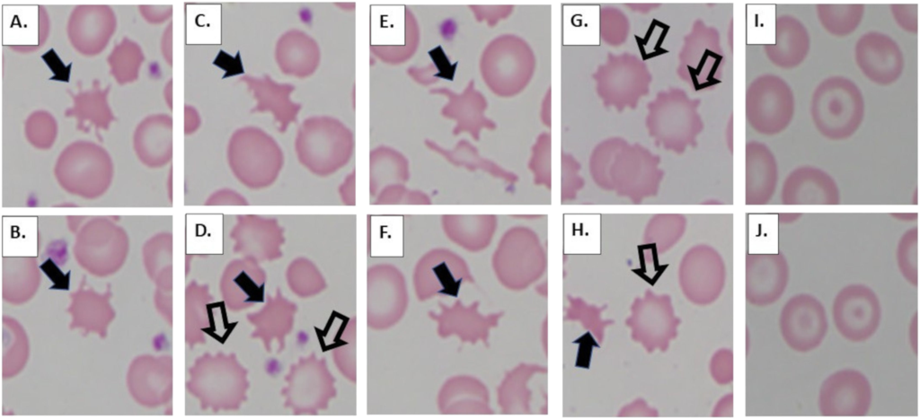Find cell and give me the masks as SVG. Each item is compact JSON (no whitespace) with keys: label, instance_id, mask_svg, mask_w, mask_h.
Returning <instances> with one entry per match:
<instances>
[{"label":"cell","instance_id":"3","mask_svg":"<svg viewBox=\"0 0 920 419\" xmlns=\"http://www.w3.org/2000/svg\"><path fill=\"white\" fill-rule=\"evenodd\" d=\"M745 102L747 120L759 134H780L792 120L793 92L778 75L765 74L753 80L747 89Z\"/></svg>","mask_w":920,"mask_h":419},{"label":"cell","instance_id":"5","mask_svg":"<svg viewBox=\"0 0 920 419\" xmlns=\"http://www.w3.org/2000/svg\"><path fill=\"white\" fill-rule=\"evenodd\" d=\"M778 324L785 344L799 353L818 347L828 329L825 307L809 293L791 297L781 310Z\"/></svg>","mask_w":920,"mask_h":419},{"label":"cell","instance_id":"17","mask_svg":"<svg viewBox=\"0 0 920 419\" xmlns=\"http://www.w3.org/2000/svg\"><path fill=\"white\" fill-rule=\"evenodd\" d=\"M429 54L438 69V73L436 74L435 76L442 77L449 81H452L454 78L456 63L454 65L450 64L440 46L429 51Z\"/></svg>","mask_w":920,"mask_h":419},{"label":"cell","instance_id":"8","mask_svg":"<svg viewBox=\"0 0 920 419\" xmlns=\"http://www.w3.org/2000/svg\"><path fill=\"white\" fill-rule=\"evenodd\" d=\"M857 66L871 82L887 86L901 76L905 60L898 44L880 31L862 34L854 47Z\"/></svg>","mask_w":920,"mask_h":419},{"label":"cell","instance_id":"15","mask_svg":"<svg viewBox=\"0 0 920 419\" xmlns=\"http://www.w3.org/2000/svg\"><path fill=\"white\" fill-rule=\"evenodd\" d=\"M896 259L898 268L904 279L914 286L918 285V227L907 230L900 237Z\"/></svg>","mask_w":920,"mask_h":419},{"label":"cell","instance_id":"14","mask_svg":"<svg viewBox=\"0 0 920 419\" xmlns=\"http://www.w3.org/2000/svg\"><path fill=\"white\" fill-rule=\"evenodd\" d=\"M816 12L821 26L828 33L836 37H845L860 25L864 5L859 3L818 4Z\"/></svg>","mask_w":920,"mask_h":419},{"label":"cell","instance_id":"2","mask_svg":"<svg viewBox=\"0 0 920 419\" xmlns=\"http://www.w3.org/2000/svg\"><path fill=\"white\" fill-rule=\"evenodd\" d=\"M810 116L818 133L834 141L851 137L864 118V100L851 79L834 75L821 81L810 101Z\"/></svg>","mask_w":920,"mask_h":419},{"label":"cell","instance_id":"11","mask_svg":"<svg viewBox=\"0 0 920 419\" xmlns=\"http://www.w3.org/2000/svg\"><path fill=\"white\" fill-rule=\"evenodd\" d=\"M747 205H765L773 197L778 181V166L770 148L764 143L749 141L745 149Z\"/></svg>","mask_w":920,"mask_h":419},{"label":"cell","instance_id":"16","mask_svg":"<svg viewBox=\"0 0 920 419\" xmlns=\"http://www.w3.org/2000/svg\"><path fill=\"white\" fill-rule=\"evenodd\" d=\"M890 12L896 23L903 31L917 33L918 4H892Z\"/></svg>","mask_w":920,"mask_h":419},{"label":"cell","instance_id":"7","mask_svg":"<svg viewBox=\"0 0 920 419\" xmlns=\"http://www.w3.org/2000/svg\"><path fill=\"white\" fill-rule=\"evenodd\" d=\"M789 279V264L782 252L746 255L745 295L751 305L765 307L776 302Z\"/></svg>","mask_w":920,"mask_h":419},{"label":"cell","instance_id":"18","mask_svg":"<svg viewBox=\"0 0 920 419\" xmlns=\"http://www.w3.org/2000/svg\"><path fill=\"white\" fill-rule=\"evenodd\" d=\"M909 342L912 349L917 354V312L912 317L910 327H909Z\"/></svg>","mask_w":920,"mask_h":419},{"label":"cell","instance_id":"4","mask_svg":"<svg viewBox=\"0 0 920 419\" xmlns=\"http://www.w3.org/2000/svg\"><path fill=\"white\" fill-rule=\"evenodd\" d=\"M832 319L838 333L845 339L854 343L866 341L880 327V299L865 284H848L836 293L833 301Z\"/></svg>","mask_w":920,"mask_h":419},{"label":"cell","instance_id":"10","mask_svg":"<svg viewBox=\"0 0 920 419\" xmlns=\"http://www.w3.org/2000/svg\"><path fill=\"white\" fill-rule=\"evenodd\" d=\"M647 126L650 135L665 148L682 152L693 144L702 129V121L694 110L672 106L652 110Z\"/></svg>","mask_w":920,"mask_h":419},{"label":"cell","instance_id":"6","mask_svg":"<svg viewBox=\"0 0 920 419\" xmlns=\"http://www.w3.org/2000/svg\"><path fill=\"white\" fill-rule=\"evenodd\" d=\"M872 390L860 371L839 370L824 380L818 392V409L825 417H863L870 411Z\"/></svg>","mask_w":920,"mask_h":419},{"label":"cell","instance_id":"12","mask_svg":"<svg viewBox=\"0 0 920 419\" xmlns=\"http://www.w3.org/2000/svg\"><path fill=\"white\" fill-rule=\"evenodd\" d=\"M810 38L807 28L792 15H780L775 21V41L764 46L771 63L783 69L799 66L807 57Z\"/></svg>","mask_w":920,"mask_h":419},{"label":"cell","instance_id":"1","mask_svg":"<svg viewBox=\"0 0 920 419\" xmlns=\"http://www.w3.org/2000/svg\"><path fill=\"white\" fill-rule=\"evenodd\" d=\"M658 162L659 159L644 148L611 139L595 149L590 169L599 186L640 203L657 192L662 177Z\"/></svg>","mask_w":920,"mask_h":419},{"label":"cell","instance_id":"9","mask_svg":"<svg viewBox=\"0 0 920 419\" xmlns=\"http://www.w3.org/2000/svg\"><path fill=\"white\" fill-rule=\"evenodd\" d=\"M781 202L784 205H837L840 192L835 179L814 166L792 170L783 181Z\"/></svg>","mask_w":920,"mask_h":419},{"label":"cell","instance_id":"13","mask_svg":"<svg viewBox=\"0 0 920 419\" xmlns=\"http://www.w3.org/2000/svg\"><path fill=\"white\" fill-rule=\"evenodd\" d=\"M696 253L694 257L697 261L688 259L695 268L686 262L684 265L685 272L694 273L695 275L684 281L696 280L697 298L710 302L722 291L726 276L725 266L719 253L711 248H699Z\"/></svg>","mask_w":920,"mask_h":419}]
</instances>
